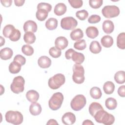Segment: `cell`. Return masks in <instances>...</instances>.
I'll use <instances>...</instances> for the list:
<instances>
[{
  "label": "cell",
  "mask_w": 125,
  "mask_h": 125,
  "mask_svg": "<svg viewBox=\"0 0 125 125\" xmlns=\"http://www.w3.org/2000/svg\"><path fill=\"white\" fill-rule=\"evenodd\" d=\"M93 117L97 123H102L105 125H111L115 121L114 116L104 111V109L99 110Z\"/></svg>",
  "instance_id": "6da1fadb"
},
{
  "label": "cell",
  "mask_w": 125,
  "mask_h": 125,
  "mask_svg": "<svg viewBox=\"0 0 125 125\" xmlns=\"http://www.w3.org/2000/svg\"><path fill=\"white\" fill-rule=\"evenodd\" d=\"M5 117L7 122L13 125H20L23 122V115L18 111H8L5 113Z\"/></svg>",
  "instance_id": "7a4b0ae2"
},
{
  "label": "cell",
  "mask_w": 125,
  "mask_h": 125,
  "mask_svg": "<svg viewBox=\"0 0 125 125\" xmlns=\"http://www.w3.org/2000/svg\"><path fill=\"white\" fill-rule=\"evenodd\" d=\"M72 79L74 83L81 84L84 81V70L83 66L80 64H75L73 66Z\"/></svg>",
  "instance_id": "3957f363"
},
{
  "label": "cell",
  "mask_w": 125,
  "mask_h": 125,
  "mask_svg": "<svg viewBox=\"0 0 125 125\" xmlns=\"http://www.w3.org/2000/svg\"><path fill=\"white\" fill-rule=\"evenodd\" d=\"M63 95L61 92H56L53 94L48 101L49 108L52 110L59 109L62 104Z\"/></svg>",
  "instance_id": "277c9868"
},
{
  "label": "cell",
  "mask_w": 125,
  "mask_h": 125,
  "mask_svg": "<svg viewBox=\"0 0 125 125\" xmlns=\"http://www.w3.org/2000/svg\"><path fill=\"white\" fill-rule=\"evenodd\" d=\"M65 81V76L61 73H58L49 78L48 84L51 89H57L63 84Z\"/></svg>",
  "instance_id": "5b68a950"
},
{
  "label": "cell",
  "mask_w": 125,
  "mask_h": 125,
  "mask_svg": "<svg viewBox=\"0 0 125 125\" xmlns=\"http://www.w3.org/2000/svg\"><path fill=\"white\" fill-rule=\"evenodd\" d=\"M25 80L21 76L15 77L10 85L11 91L16 94L22 92L24 89Z\"/></svg>",
  "instance_id": "8992f818"
},
{
  "label": "cell",
  "mask_w": 125,
  "mask_h": 125,
  "mask_svg": "<svg viewBox=\"0 0 125 125\" xmlns=\"http://www.w3.org/2000/svg\"><path fill=\"white\" fill-rule=\"evenodd\" d=\"M65 57L67 60L72 59L76 64H81L84 61V56L83 53L77 52L73 49H68L65 53Z\"/></svg>",
  "instance_id": "52a82bcc"
},
{
  "label": "cell",
  "mask_w": 125,
  "mask_h": 125,
  "mask_svg": "<svg viewBox=\"0 0 125 125\" xmlns=\"http://www.w3.org/2000/svg\"><path fill=\"white\" fill-rule=\"evenodd\" d=\"M86 103L85 97L82 94L77 95L71 100L70 105L74 111H80L84 107Z\"/></svg>",
  "instance_id": "ba28073f"
},
{
  "label": "cell",
  "mask_w": 125,
  "mask_h": 125,
  "mask_svg": "<svg viewBox=\"0 0 125 125\" xmlns=\"http://www.w3.org/2000/svg\"><path fill=\"white\" fill-rule=\"evenodd\" d=\"M102 13L106 18H112L119 15L120 9L116 5H106L102 9Z\"/></svg>",
  "instance_id": "9c48e42d"
},
{
  "label": "cell",
  "mask_w": 125,
  "mask_h": 125,
  "mask_svg": "<svg viewBox=\"0 0 125 125\" xmlns=\"http://www.w3.org/2000/svg\"><path fill=\"white\" fill-rule=\"evenodd\" d=\"M77 20L72 17H66L62 18L61 21V26L64 30H73L77 25Z\"/></svg>",
  "instance_id": "30bf717a"
},
{
  "label": "cell",
  "mask_w": 125,
  "mask_h": 125,
  "mask_svg": "<svg viewBox=\"0 0 125 125\" xmlns=\"http://www.w3.org/2000/svg\"><path fill=\"white\" fill-rule=\"evenodd\" d=\"M62 121L64 125H71L75 123L76 121V116L72 112H66L62 116Z\"/></svg>",
  "instance_id": "8fae6325"
},
{
  "label": "cell",
  "mask_w": 125,
  "mask_h": 125,
  "mask_svg": "<svg viewBox=\"0 0 125 125\" xmlns=\"http://www.w3.org/2000/svg\"><path fill=\"white\" fill-rule=\"evenodd\" d=\"M55 47L60 50L64 49L68 44V41L67 39L62 36L57 37L55 41Z\"/></svg>",
  "instance_id": "7c38bea8"
},
{
  "label": "cell",
  "mask_w": 125,
  "mask_h": 125,
  "mask_svg": "<svg viewBox=\"0 0 125 125\" xmlns=\"http://www.w3.org/2000/svg\"><path fill=\"white\" fill-rule=\"evenodd\" d=\"M23 30L25 32H31L35 33L37 31L38 26L37 23L33 21L28 20L25 22L23 26Z\"/></svg>",
  "instance_id": "4fadbf2b"
},
{
  "label": "cell",
  "mask_w": 125,
  "mask_h": 125,
  "mask_svg": "<svg viewBox=\"0 0 125 125\" xmlns=\"http://www.w3.org/2000/svg\"><path fill=\"white\" fill-rule=\"evenodd\" d=\"M38 63L40 67L42 68H47L50 66L51 60L49 57L46 56H42L40 57L38 59Z\"/></svg>",
  "instance_id": "5bb4252c"
},
{
  "label": "cell",
  "mask_w": 125,
  "mask_h": 125,
  "mask_svg": "<svg viewBox=\"0 0 125 125\" xmlns=\"http://www.w3.org/2000/svg\"><path fill=\"white\" fill-rule=\"evenodd\" d=\"M39 93L35 90H30L26 93V98L30 102L36 103L39 99Z\"/></svg>",
  "instance_id": "9a60e30c"
},
{
  "label": "cell",
  "mask_w": 125,
  "mask_h": 125,
  "mask_svg": "<svg viewBox=\"0 0 125 125\" xmlns=\"http://www.w3.org/2000/svg\"><path fill=\"white\" fill-rule=\"evenodd\" d=\"M102 28L104 33L106 34H110L114 29V25L111 21L105 20L103 23Z\"/></svg>",
  "instance_id": "2e32d148"
},
{
  "label": "cell",
  "mask_w": 125,
  "mask_h": 125,
  "mask_svg": "<svg viewBox=\"0 0 125 125\" xmlns=\"http://www.w3.org/2000/svg\"><path fill=\"white\" fill-rule=\"evenodd\" d=\"M13 54L12 50L9 47L2 49L0 52V57L3 60H7L11 58Z\"/></svg>",
  "instance_id": "e0dca14e"
},
{
  "label": "cell",
  "mask_w": 125,
  "mask_h": 125,
  "mask_svg": "<svg viewBox=\"0 0 125 125\" xmlns=\"http://www.w3.org/2000/svg\"><path fill=\"white\" fill-rule=\"evenodd\" d=\"M66 6L64 3H58L55 6L54 12L57 16H60L63 15L66 12Z\"/></svg>",
  "instance_id": "ac0fdd59"
},
{
  "label": "cell",
  "mask_w": 125,
  "mask_h": 125,
  "mask_svg": "<svg viewBox=\"0 0 125 125\" xmlns=\"http://www.w3.org/2000/svg\"><path fill=\"white\" fill-rule=\"evenodd\" d=\"M42 110L41 105L38 103H34L30 105L29 111L32 115L37 116L40 114Z\"/></svg>",
  "instance_id": "d6986e66"
},
{
  "label": "cell",
  "mask_w": 125,
  "mask_h": 125,
  "mask_svg": "<svg viewBox=\"0 0 125 125\" xmlns=\"http://www.w3.org/2000/svg\"><path fill=\"white\" fill-rule=\"evenodd\" d=\"M103 109L104 108L101 104L97 102H93L89 106V112L90 115L93 117L99 110Z\"/></svg>",
  "instance_id": "ffe728a7"
},
{
  "label": "cell",
  "mask_w": 125,
  "mask_h": 125,
  "mask_svg": "<svg viewBox=\"0 0 125 125\" xmlns=\"http://www.w3.org/2000/svg\"><path fill=\"white\" fill-rule=\"evenodd\" d=\"M87 36L90 39H94L99 35L98 29L95 26H89L85 31Z\"/></svg>",
  "instance_id": "44dd1931"
},
{
  "label": "cell",
  "mask_w": 125,
  "mask_h": 125,
  "mask_svg": "<svg viewBox=\"0 0 125 125\" xmlns=\"http://www.w3.org/2000/svg\"><path fill=\"white\" fill-rule=\"evenodd\" d=\"M70 36L73 41H79L83 37V33L80 28H77L71 32Z\"/></svg>",
  "instance_id": "7402d4cb"
},
{
  "label": "cell",
  "mask_w": 125,
  "mask_h": 125,
  "mask_svg": "<svg viewBox=\"0 0 125 125\" xmlns=\"http://www.w3.org/2000/svg\"><path fill=\"white\" fill-rule=\"evenodd\" d=\"M101 42L104 47L109 48L113 45V39L111 36L109 35H105L102 38Z\"/></svg>",
  "instance_id": "603a6c76"
},
{
  "label": "cell",
  "mask_w": 125,
  "mask_h": 125,
  "mask_svg": "<svg viewBox=\"0 0 125 125\" xmlns=\"http://www.w3.org/2000/svg\"><path fill=\"white\" fill-rule=\"evenodd\" d=\"M16 30L15 27L12 24H7L3 29L2 34L6 38H9L14 33Z\"/></svg>",
  "instance_id": "cb8c5ba5"
},
{
  "label": "cell",
  "mask_w": 125,
  "mask_h": 125,
  "mask_svg": "<svg viewBox=\"0 0 125 125\" xmlns=\"http://www.w3.org/2000/svg\"><path fill=\"white\" fill-rule=\"evenodd\" d=\"M21 66L18 62L13 61L9 65V71L12 74L18 73L21 71Z\"/></svg>",
  "instance_id": "d4e9b609"
},
{
  "label": "cell",
  "mask_w": 125,
  "mask_h": 125,
  "mask_svg": "<svg viewBox=\"0 0 125 125\" xmlns=\"http://www.w3.org/2000/svg\"><path fill=\"white\" fill-rule=\"evenodd\" d=\"M58 26V21L56 19L51 18L48 19L45 22V27L49 30L55 29Z\"/></svg>",
  "instance_id": "484cf974"
},
{
  "label": "cell",
  "mask_w": 125,
  "mask_h": 125,
  "mask_svg": "<svg viewBox=\"0 0 125 125\" xmlns=\"http://www.w3.org/2000/svg\"><path fill=\"white\" fill-rule=\"evenodd\" d=\"M115 84L111 81H107L103 85V90L106 94H111L114 91Z\"/></svg>",
  "instance_id": "4316f807"
},
{
  "label": "cell",
  "mask_w": 125,
  "mask_h": 125,
  "mask_svg": "<svg viewBox=\"0 0 125 125\" xmlns=\"http://www.w3.org/2000/svg\"><path fill=\"white\" fill-rule=\"evenodd\" d=\"M89 50L93 54L99 53L102 50V47L98 41H92L89 46Z\"/></svg>",
  "instance_id": "83f0119b"
},
{
  "label": "cell",
  "mask_w": 125,
  "mask_h": 125,
  "mask_svg": "<svg viewBox=\"0 0 125 125\" xmlns=\"http://www.w3.org/2000/svg\"><path fill=\"white\" fill-rule=\"evenodd\" d=\"M23 40L27 44H32L36 41V36L32 32H25L23 36Z\"/></svg>",
  "instance_id": "f1b7e54d"
},
{
  "label": "cell",
  "mask_w": 125,
  "mask_h": 125,
  "mask_svg": "<svg viewBox=\"0 0 125 125\" xmlns=\"http://www.w3.org/2000/svg\"><path fill=\"white\" fill-rule=\"evenodd\" d=\"M105 105L107 109L109 110H114L117 107V102L115 99L110 97L105 100Z\"/></svg>",
  "instance_id": "f546056e"
},
{
  "label": "cell",
  "mask_w": 125,
  "mask_h": 125,
  "mask_svg": "<svg viewBox=\"0 0 125 125\" xmlns=\"http://www.w3.org/2000/svg\"><path fill=\"white\" fill-rule=\"evenodd\" d=\"M117 45L120 49H125V33H120L117 38Z\"/></svg>",
  "instance_id": "4dcf8cb0"
},
{
  "label": "cell",
  "mask_w": 125,
  "mask_h": 125,
  "mask_svg": "<svg viewBox=\"0 0 125 125\" xmlns=\"http://www.w3.org/2000/svg\"><path fill=\"white\" fill-rule=\"evenodd\" d=\"M90 95L93 99H99L102 97V93L100 88L94 86L91 88L90 90Z\"/></svg>",
  "instance_id": "1f68e13d"
},
{
  "label": "cell",
  "mask_w": 125,
  "mask_h": 125,
  "mask_svg": "<svg viewBox=\"0 0 125 125\" xmlns=\"http://www.w3.org/2000/svg\"><path fill=\"white\" fill-rule=\"evenodd\" d=\"M115 82L119 84L124 83L125 82V72L124 71H119L114 75Z\"/></svg>",
  "instance_id": "d6a6232c"
},
{
  "label": "cell",
  "mask_w": 125,
  "mask_h": 125,
  "mask_svg": "<svg viewBox=\"0 0 125 125\" xmlns=\"http://www.w3.org/2000/svg\"><path fill=\"white\" fill-rule=\"evenodd\" d=\"M48 13L44 9H38L36 13V18L40 21H43L47 18Z\"/></svg>",
  "instance_id": "836d02e7"
},
{
  "label": "cell",
  "mask_w": 125,
  "mask_h": 125,
  "mask_svg": "<svg viewBox=\"0 0 125 125\" xmlns=\"http://www.w3.org/2000/svg\"><path fill=\"white\" fill-rule=\"evenodd\" d=\"M21 51H22V52L24 55L28 56H31L34 53L33 48L31 46H30L28 44L23 45L22 46Z\"/></svg>",
  "instance_id": "e575fe53"
},
{
  "label": "cell",
  "mask_w": 125,
  "mask_h": 125,
  "mask_svg": "<svg viewBox=\"0 0 125 125\" xmlns=\"http://www.w3.org/2000/svg\"><path fill=\"white\" fill-rule=\"evenodd\" d=\"M86 44L84 40H79L74 44V47L79 50H83L86 48Z\"/></svg>",
  "instance_id": "d590c367"
},
{
  "label": "cell",
  "mask_w": 125,
  "mask_h": 125,
  "mask_svg": "<svg viewBox=\"0 0 125 125\" xmlns=\"http://www.w3.org/2000/svg\"><path fill=\"white\" fill-rule=\"evenodd\" d=\"M49 55L54 58H57L61 56L62 52L61 50L58 49L56 47H52L49 50Z\"/></svg>",
  "instance_id": "8d00e7d4"
},
{
  "label": "cell",
  "mask_w": 125,
  "mask_h": 125,
  "mask_svg": "<svg viewBox=\"0 0 125 125\" xmlns=\"http://www.w3.org/2000/svg\"><path fill=\"white\" fill-rule=\"evenodd\" d=\"M76 16L80 20L84 21L88 16V13L85 10H82L78 11L76 13Z\"/></svg>",
  "instance_id": "74e56055"
},
{
  "label": "cell",
  "mask_w": 125,
  "mask_h": 125,
  "mask_svg": "<svg viewBox=\"0 0 125 125\" xmlns=\"http://www.w3.org/2000/svg\"><path fill=\"white\" fill-rule=\"evenodd\" d=\"M103 0H90L89 1V5L94 9L100 8L103 4Z\"/></svg>",
  "instance_id": "f35d334b"
},
{
  "label": "cell",
  "mask_w": 125,
  "mask_h": 125,
  "mask_svg": "<svg viewBox=\"0 0 125 125\" xmlns=\"http://www.w3.org/2000/svg\"><path fill=\"white\" fill-rule=\"evenodd\" d=\"M42 9L46 10L48 13L50 12L52 9V6L51 4L45 2L39 3L37 5V9Z\"/></svg>",
  "instance_id": "ab89813d"
},
{
  "label": "cell",
  "mask_w": 125,
  "mask_h": 125,
  "mask_svg": "<svg viewBox=\"0 0 125 125\" xmlns=\"http://www.w3.org/2000/svg\"><path fill=\"white\" fill-rule=\"evenodd\" d=\"M68 2L72 7L76 9L81 7L83 4L82 0H68Z\"/></svg>",
  "instance_id": "60d3db41"
},
{
  "label": "cell",
  "mask_w": 125,
  "mask_h": 125,
  "mask_svg": "<svg viewBox=\"0 0 125 125\" xmlns=\"http://www.w3.org/2000/svg\"><path fill=\"white\" fill-rule=\"evenodd\" d=\"M21 32L18 29H16L13 35L9 38V39L10 40V41L12 42H16L19 40V39L21 38Z\"/></svg>",
  "instance_id": "b9f144b4"
},
{
  "label": "cell",
  "mask_w": 125,
  "mask_h": 125,
  "mask_svg": "<svg viewBox=\"0 0 125 125\" xmlns=\"http://www.w3.org/2000/svg\"><path fill=\"white\" fill-rule=\"evenodd\" d=\"M101 17L98 15H92L88 19V22L90 23H96L101 21Z\"/></svg>",
  "instance_id": "7bdbcfd3"
},
{
  "label": "cell",
  "mask_w": 125,
  "mask_h": 125,
  "mask_svg": "<svg viewBox=\"0 0 125 125\" xmlns=\"http://www.w3.org/2000/svg\"><path fill=\"white\" fill-rule=\"evenodd\" d=\"M13 61H16L18 62L19 63L21 64V65H23L26 62V59L25 57L22 56L21 55H17L16 56H15L14 58Z\"/></svg>",
  "instance_id": "ee69618b"
},
{
  "label": "cell",
  "mask_w": 125,
  "mask_h": 125,
  "mask_svg": "<svg viewBox=\"0 0 125 125\" xmlns=\"http://www.w3.org/2000/svg\"><path fill=\"white\" fill-rule=\"evenodd\" d=\"M118 94L122 97L125 96V85H123L120 86L118 89Z\"/></svg>",
  "instance_id": "f6af8a7d"
},
{
  "label": "cell",
  "mask_w": 125,
  "mask_h": 125,
  "mask_svg": "<svg viewBox=\"0 0 125 125\" xmlns=\"http://www.w3.org/2000/svg\"><path fill=\"white\" fill-rule=\"evenodd\" d=\"M0 2L3 6L7 7H9L11 6L12 2V0H1Z\"/></svg>",
  "instance_id": "bcb514c9"
},
{
  "label": "cell",
  "mask_w": 125,
  "mask_h": 125,
  "mask_svg": "<svg viewBox=\"0 0 125 125\" xmlns=\"http://www.w3.org/2000/svg\"><path fill=\"white\" fill-rule=\"evenodd\" d=\"M25 2L24 0H15L14 2L15 5L17 6H21L23 5Z\"/></svg>",
  "instance_id": "7dc6e473"
},
{
  "label": "cell",
  "mask_w": 125,
  "mask_h": 125,
  "mask_svg": "<svg viewBox=\"0 0 125 125\" xmlns=\"http://www.w3.org/2000/svg\"><path fill=\"white\" fill-rule=\"evenodd\" d=\"M46 125H58V123L54 119H50L46 123Z\"/></svg>",
  "instance_id": "c3c4849f"
},
{
  "label": "cell",
  "mask_w": 125,
  "mask_h": 125,
  "mask_svg": "<svg viewBox=\"0 0 125 125\" xmlns=\"http://www.w3.org/2000/svg\"><path fill=\"white\" fill-rule=\"evenodd\" d=\"M82 125H94V123L90 120H85L83 121V122L82 123Z\"/></svg>",
  "instance_id": "681fc988"
},
{
  "label": "cell",
  "mask_w": 125,
  "mask_h": 125,
  "mask_svg": "<svg viewBox=\"0 0 125 125\" xmlns=\"http://www.w3.org/2000/svg\"><path fill=\"white\" fill-rule=\"evenodd\" d=\"M0 38H1V46H2L3 44H4L5 40L1 36L0 37Z\"/></svg>",
  "instance_id": "f907efd6"
}]
</instances>
